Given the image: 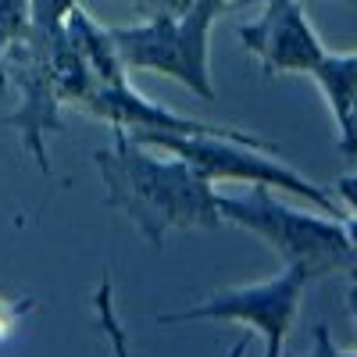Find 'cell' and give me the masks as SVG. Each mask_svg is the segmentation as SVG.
Wrapping results in <instances>:
<instances>
[{
    "label": "cell",
    "instance_id": "obj_1",
    "mask_svg": "<svg viewBox=\"0 0 357 357\" xmlns=\"http://www.w3.org/2000/svg\"><path fill=\"white\" fill-rule=\"evenodd\" d=\"M114 146L93 154V165L104 178L107 204L122 211L146 243L161 250L165 236L175 229H218V193L183 158L154 154L151 146L129 139L114 129Z\"/></svg>",
    "mask_w": 357,
    "mask_h": 357
},
{
    "label": "cell",
    "instance_id": "obj_2",
    "mask_svg": "<svg viewBox=\"0 0 357 357\" xmlns=\"http://www.w3.org/2000/svg\"><path fill=\"white\" fill-rule=\"evenodd\" d=\"M218 215L272 247L286 268H301L307 282L325 275H357V247L343 218L282 204L268 186H250L243 197L218 193Z\"/></svg>",
    "mask_w": 357,
    "mask_h": 357
},
{
    "label": "cell",
    "instance_id": "obj_3",
    "mask_svg": "<svg viewBox=\"0 0 357 357\" xmlns=\"http://www.w3.org/2000/svg\"><path fill=\"white\" fill-rule=\"evenodd\" d=\"M126 132V129H122ZM129 139L165 151L172 158H183L193 172H200L207 183H247V186H268V190H286L289 197H301L314 211L347 218L343 207L329 190L314 186L296 168L282 165L279 154L282 146L261 136L232 139V136H168V132H126Z\"/></svg>",
    "mask_w": 357,
    "mask_h": 357
},
{
    "label": "cell",
    "instance_id": "obj_4",
    "mask_svg": "<svg viewBox=\"0 0 357 357\" xmlns=\"http://www.w3.org/2000/svg\"><path fill=\"white\" fill-rule=\"evenodd\" d=\"M240 0H193L178 18H143L136 25H111L114 50L132 72H158L183 82L200 100H215L211 82V29Z\"/></svg>",
    "mask_w": 357,
    "mask_h": 357
},
{
    "label": "cell",
    "instance_id": "obj_5",
    "mask_svg": "<svg viewBox=\"0 0 357 357\" xmlns=\"http://www.w3.org/2000/svg\"><path fill=\"white\" fill-rule=\"evenodd\" d=\"M0 75L4 86L18 93V107L4 118V129L22 136L25 154L36 161L43 175H50L47 161V136L61 129V97L50 68V33L29 25L25 33L0 54Z\"/></svg>",
    "mask_w": 357,
    "mask_h": 357
},
{
    "label": "cell",
    "instance_id": "obj_6",
    "mask_svg": "<svg viewBox=\"0 0 357 357\" xmlns=\"http://www.w3.org/2000/svg\"><path fill=\"white\" fill-rule=\"evenodd\" d=\"M307 286V275L301 268H282L275 279L250 282V286H232L222 289L207 301L183 307V311H168L158 314L161 325H186V321H240L250 329V336L268 340H282L289 336L296 311H301V293Z\"/></svg>",
    "mask_w": 357,
    "mask_h": 357
},
{
    "label": "cell",
    "instance_id": "obj_7",
    "mask_svg": "<svg viewBox=\"0 0 357 357\" xmlns=\"http://www.w3.org/2000/svg\"><path fill=\"white\" fill-rule=\"evenodd\" d=\"M236 33L261 61L264 75H307L329 50L307 22L301 0H264L261 18L240 25Z\"/></svg>",
    "mask_w": 357,
    "mask_h": 357
},
{
    "label": "cell",
    "instance_id": "obj_8",
    "mask_svg": "<svg viewBox=\"0 0 357 357\" xmlns=\"http://www.w3.org/2000/svg\"><path fill=\"white\" fill-rule=\"evenodd\" d=\"M307 75L318 82L325 104H329V111L336 118L340 154L357 158V50L354 54L325 50Z\"/></svg>",
    "mask_w": 357,
    "mask_h": 357
},
{
    "label": "cell",
    "instance_id": "obj_9",
    "mask_svg": "<svg viewBox=\"0 0 357 357\" xmlns=\"http://www.w3.org/2000/svg\"><path fill=\"white\" fill-rule=\"evenodd\" d=\"M61 33L68 36V43L75 47V54L89 65L97 86H118V82H129V68L122 65V57L114 50L111 40V29L100 25L86 8H72L68 18L61 22Z\"/></svg>",
    "mask_w": 357,
    "mask_h": 357
},
{
    "label": "cell",
    "instance_id": "obj_10",
    "mask_svg": "<svg viewBox=\"0 0 357 357\" xmlns=\"http://www.w3.org/2000/svg\"><path fill=\"white\" fill-rule=\"evenodd\" d=\"M93 311H97V321L100 329L111 343V357H132L129 354V336L122 329V321H118V311H114V286H111V275L100 279L97 293H93Z\"/></svg>",
    "mask_w": 357,
    "mask_h": 357
},
{
    "label": "cell",
    "instance_id": "obj_11",
    "mask_svg": "<svg viewBox=\"0 0 357 357\" xmlns=\"http://www.w3.org/2000/svg\"><path fill=\"white\" fill-rule=\"evenodd\" d=\"M33 25V0H0V54ZM4 86V75H0Z\"/></svg>",
    "mask_w": 357,
    "mask_h": 357
},
{
    "label": "cell",
    "instance_id": "obj_12",
    "mask_svg": "<svg viewBox=\"0 0 357 357\" xmlns=\"http://www.w3.org/2000/svg\"><path fill=\"white\" fill-rule=\"evenodd\" d=\"M75 4L79 0H33V25L43 33H54V29H61V22Z\"/></svg>",
    "mask_w": 357,
    "mask_h": 357
},
{
    "label": "cell",
    "instance_id": "obj_13",
    "mask_svg": "<svg viewBox=\"0 0 357 357\" xmlns=\"http://www.w3.org/2000/svg\"><path fill=\"white\" fill-rule=\"evenodd\" d=\"M139 18H178L193 8V0H132Z\"/></svg>",
    "mask_w": 357,
    "mask_h": 357
},
{
    "label": "cell",
    "instance_id": "obj_14",
    "mask_svg": "<svg viewBox=\"0 0 357 357\" xmlns=\"http://www.w3.org/2000/svg\"><path fill=\"white\" fill-rule=\"evenodd\" d=\"M333 197H336V204L343 207V211H350V218H357V172H350V175L336 178Z\"/></svg>",
    "mask_w": 357,
    "mask_h": 357
},
{
    "label": "cell",
    "instance_id": "obj_15",
    "mask_svg": "<svg viewBox=\"0 0 357 357\" xmlns=\"http://www.w3.org/2000/svg\"><path fill=\"white\" fill-rule=\"evenodd\" d=\"M282 357H333V336H329V325H314V350L311 354H286Z\"/></svg>",
    "mask_w": 357,
    "mask_h": 357
},
{
    "label": "cell",
    "instance_id": "obj_16",
    "mask_svg": "<svg viewBox=\"0 0 357 357\" xmlns=\"http://www.w3.org/2000/svg\"><path fill=\"white\" fill-rule=\"evenodd\" d=\"M282 350H286V343H282V340H268L261 357H282Z\"/></svg>",
    "mask_w": 357,
    "mask_h": 357
},
{
    "label": "cell",
    "instance_id": "obj_17",
    "mask_svg": "<svg viewBox=\"0 0 357 357\" xmlns=\"http://www.w3.org/2000/svg\"><path fill=\"white\" fill-rule=\"evenodd\" d=\"M350 314L357 318V275H354V286H350Z\"/></svg>",
    "mask_w": 357,
    "mask_h": 357
},
{
    "label": "cell",
    "instance_id": "obj_18",
    "mask_svg": "<svg viewBox=\"0 0 357 357\" xmlns=\"http://www.w3.org/2000/svg\"><path fill=\"white\" fill-rule=\"evenodd\" d=\"M333 357H357V350H340V347L333 343Z\"/></svg>",
    "mask_w": 357,
    "mask_h": 357
},
{
    "label": "cell",
    "instance_id": "obj_19",
    "mask_svg": "<svg viewBox=\"0 0 357 357\" xmlns=\"http://www.w3.org/2000/svg\"><path fill=\"white\" fill-rule=\"evenodd\" d=\"M350 4H357V0H350Z\"/></svg>",
    "mask_w": 357,
    "mask_h": 357
}]
</instances>
